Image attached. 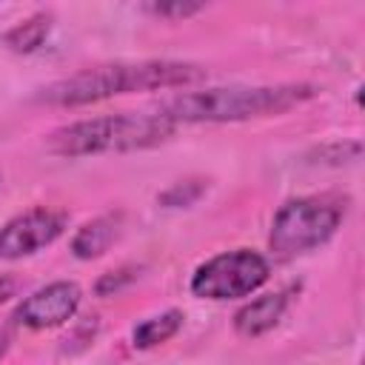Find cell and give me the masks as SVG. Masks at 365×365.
I'll return each instance as SVG.
<instances>
[{
	"label": "cell",
	"mask_w": 365,
	"mask_h": 365,
	"mask_svg": "<svg viewBox=\"0 0 365 365\" xmlns=\"http://www.w3.org/2000/svg\"><path fill=\"white\" fill-rule=\"evenodd\" d=\"M208 71L185 60H140V63H111L97 68H83L71 77H63L40 91V100L60 108H77L100 103L117 94L134 91H160L182 88L205 80Z\"/></svg>",
	"instance_id": "obj_1"
},
{
	"label": "cell",
	"mask_w": 365,
	"mask_h": 365,
	"mask_svg": "<svg viewBox=\"0 0 365 365\" xmlns=\"http://www.w3.org/2000/svg\"><path fill=\"white\" fill-rule=\"evenodd\" d=\"M317 97L311 83H279V86H222L168 97L157 106L168 123H240L265 114H285Z\"/></svg>",
	"instance_id": "obj_2"
},
{
	"label": "cell",
	"mask_w": 365,
	"mask_h": 365,
	"mask_svg": "<svg viewBox=\"0 0 365 365\" xmlns=\"http://www.w3.org/2000/svg\"><path fill=\"white\" fill-rule=\"evenodd\" d=\"M174 123L163 114L120 111L91 120H77L48 134L46 145L57 157H91V154H123L154 148L174 134Z\"/></svg>",
	"instance_id": "obj_3"
},
{
	"label": "cell",
	"mask_w": 365,
	"mask_h": 365,
	"mask_svg": "<svg viewBox=\"0 0 365 365\" xmlns=\"http://www.w3.org/2000/svg\"><path fill=\"white\" fill-rule=\"evenodd\" d=\"M348 200L336 194H317V197H294L274 214L268 248L279 259L299 257L325 245L339 222L345 220Z\"/></svg>",
	"instance_id": "obj_4"
},
{
	"label": "cell",
	"mask_w": 365,
	"mask_h": 365,
	"mask_svg": "<svg viewBox=\"0 0 365 365\" xmlns=\"http://www.w3.org/2000/svg\"><path fill=\"white\" fill-rule=\"evenodd\" d=\"M268 274H271V265L262 254L251 248L222 251L205 259L202 265H197V271L191 274V294L214 302L240 299L262 288Z\"/></svg>",
	"instance_id": "obj_5"
},
{
	"label": "cell",
	"mask_w": 365,
	"mask_h": 365,
	"mask_svg": "<svg viewBox=\"0 0 365 365\" xmlns=\"http://www.w3.org/2000/svg\"><path fill=\"white\" fill-rule=\"evenodd\" d=\"M68 225V214L57 208H29L0 228V259H23L51 245Z\"/></svg>",
	"instance_id": "obj_6"
},
{
	"label": "cell",
	"mask_w": 365,
	"mask_h": 365,
	"mask_svg": "<svg viewBox=\"0 0 365 365\" xmlns=\"http://www.w3.org/2000/svg\"><path fill=\"white\" fill-rule=\"evenodd\" d=\"M83 291L77 282L68 279H57L48 282L43 288H37L34 294H29L11 314L14 325L31 328V331H46V328H57L63 322H68L77 308H80Z\"/></svg>",
	"instance_id": "obj_7"
},
{
	"label": "cell",
	"mask_w": 365,
	"mask_h": 365,
	"mask_svg": "<svg viewBox=\"0 0 365 365\" xmlns=\"http://www.w3.org/2000/svg\"><path fill=\"white\" fill-rule=\"evenodd\" d=\"M288 308V291H274V294H262L251 302H245L237 314H234V331L245 339L262 336L268 334L285 314Z\"/></svg>",
	"instance_id": "obj_8"
},
{
	"label": "cell",
	"mask_w": 365,
	"mask_h": 365,
	"mask_svg": "<svg viewBox=\"0 0 365 365\" xmlns=\"http://www.w3.org/2000/svg\"><path fill=\"white\" fill-rule=\"evenodd\" d=\"M117 234H120V214L94 217V220L83 222L77 228V234L71 237V254L77 259H97L111 248Z\"/></svg>",
	"instance_id": "obj_9"
},
{
	"label": "cell",
	"mask_w": 365,
	"mask_h": 365,
	"mask_svg": "<svg viewBox=\"0 0 365 365\" xmlns=\"http://www.w3.org/2000/svg\"><path fill=\"white\" fill-rule=\"evenodd\" d=\"M48 31H51V14L48 11H37V14L26 17L23 23H17L14 29H9L3 34V43L17 54H31V51H37L43 46Z\"/></svg>",
	"instance_id": "obj_10"
},
{
	"label": "cell",
	"mask_w": 365,
	"mask_h": 365,
	"mask_svg": "<svg viewBox=\"0 0 365 365\" xmlns=\"http://www.w3.org/2000/svg\"><path fill=\"white\" fill-rule=\"evenodd\" d=\"M180 328H182V314L174 311V308H171V311H163V314H157V317H151V319H143V322L134 328L131 345L140 348V351L154 348V345H163V342H168Z\"/></svg>",
	"instance_id": "obj_11"
},
{
	"label": "cell",
	"mask_w": 365,
	"mask_h": 365,
	"mask_svg": "<svg viewBox=\"0 0 365 365\" xmlns=\"http://www.w3.org/2000/svg\"><path fill=\"white\" fill-rule=\"evenodd\" d=\"M205 191V185L200 180H185V182H177L171 185L165 194H160V202L168 205V208H180V205H191L200 194Z\"/></svg>",
	"instance_id": "obj_12"
},
{
	"label": "cell",
	"mask_w": 365,
	"mask_h": 365,
	"mask_svg": "<svg viewBox=\"0 0 365 365\" xmlns=\"http://www.w3.org/2000/svg\"><path fill=\"white\" fill-rule=\"evenodd\" d=\"M145 11H151L154 17H165V20H185L197 11H202V3H185V0H174V3H148Z\"/></svg>",
	"instance_id": "obj_13"
},
{
	"label": "cell",
	"mask_w": 365,
	"mask_h": 365,
	"mask_svg": "<svg viewBox=\"0 0 365 365\" xmlns=\"http://www.w3.org/2000/svg\"><path fill=\"white\" fill-rule=\"evenodd\" d=\"M134 279H137V268H134V265H123V268H117V271L103 274V277L97 279L94 291H97L100 297H108V294H114V291L125 288V285H128V282H134Z\"/></svg>",
	"instance_id": "obj_14"
},
{
	"label": "cell",
	"mask_w": 365,
	"mask_h": 365,
	"mask_svg": "<svg viewBox=\"0 0 365 365\" xmlns=\"http://www.w3.org/2000/svg\"><path fill=\"white\" fill-rule=\"evenodd\" d=\"M359 154H362L359 143H331V145L319 148V157H325L322 163H331V165L354 163V160H359Z\"/></svg>",
	"instance_id": "obj_15"
},
{
	"label": "cell",
	"mask_w": 365,
	"mask_h": 365,
	"mask_svg": "<svg viewBox=\"0 0 365 365\" xmlns=\"http://www.w3.org/2000/svg\"><path fill=\"white\" fill-rule=\"evenodd\" d=\"M14 288H17L14 277L11 274H0V302H6L9 297H14Z\"/></svg>",
	"instance_id": "obj_16"
},
{
	"label": "cell",
	"mask_w": 365,
	"mask_h": 365,
	"mask_svg": "<svg viewBox=\"0 0 365 365\" xmlns=\"http://www.w3.org/2000/svg\"><path fill=\"white\" fill-rule=\"evenodd\" d=\"M6 348H9V336H6V334H0V359H3Z\"/></svg>",
	"instance_id": "obj_17"
}]
</instances>
